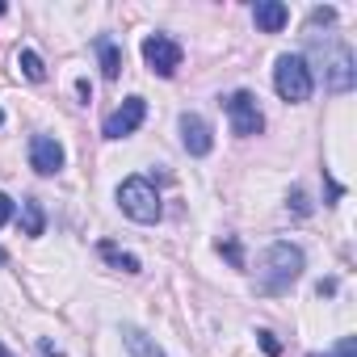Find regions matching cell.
Wrapping results in <instances>:
<instances>
[{
	"instance_id": "cell-1",
	"label": "cell",
	"mask_w": 357,
	"mask_h": 357,
	"mask_svg": "<svg viewBox=\"0 0 357 357\" xmlns=\"http://www.w3.org/2000/svg\"><path fill=\"white\" fill-rule=\"evenodd\" d=\"M307 55H311V59H303V63L324 76V89L349 93V89L357 84V59H353V47H349L344 38H332V34L319 38V34H311ZM315 72H311V76H315Z\"/></svg>"
},
{
	"instance_id": "cell-2",
	"label": "cell",
	"mask_w": 357,
	"mask_h": 357,
	"mask_svg": "<svg viewBox=\"0 0 357 357\" xmlns=\"http://www.w3.org/2000/svg\"><path fill=\"white\" fill-rule=\"evenodd\" d=\"M307 269V257L298 244L290 240H278L261 252V265H257V294H286Z\"/></svg>"
},
{
	"instance_id": "cell-3",
	"label": "cell",
	"mask_w": 357,
	"mask_h": 357,
	"mask_svg": "<svg viewBox=\"0 0 357 357\" xmlns=\"http://www.w3.org/2000/svg\"><path fill=\"white\" fill-rule=\"evenodd\" d=\"M118 206H122L126 219H135V223H143V227L160 223V215H164L160 194H155V185L147 181V176H126V181L118 185Z\"/></svg>"
},
{
	"instance_id": "cell-4",
	"label": "cell",
	"mask_w": 357,
	"mask_h": 357,
	"mask_svg": "<svg viewBox=\"0 0 357 357\" xmlns=\"http://www.w3.org/2000/svg\"><path fill=\"white\" fill-rule=\"evenodd\" d=\"M273 89H278V97L290 101V105L311 101L315 76H311V68L303 63V55H278V63H273Z\"/></svg>"
},
{
	"instance_id": "cell-5",
	"label": "cell",
	"mask_w": 357,
	"mask_h": 357,
	"mask_svg": "<svg viewBox=\"0 0 357 357\" xmlns=\"http://www.w3.org/2000/svg\"><path fill=\"white\" fill-rule=\"evenodd\" d=\"M219 105L227 109V118H231V130H236V135L252 139V135H261V130H265V114H261V105H257V97H252L248 89L227 93Z\"/></svg>"
},
{
	"instance_id": "cell-6",
	"label": "cell",
	"mask_w": 357,
	"mask_h": 357,
	"mask_svg": "<svg viewBox=\"0 0 357 357\" xmlns=\"http://www.w3.org/2000/svg\"><path fill=\"white\" fill-rule=\"evenodd\" d=\"M181 59H185V51H181V43H176V38H168V34H147L143 38V63L155 76L172 80L176 68H181Z\"/></svg>"
},
{
	"instance_id": "cell-7",
	"label": "cell",
	"mask_w": 357,
	"mask_h": 357,
	"mask_svg": "<svg viewBox=\"0 0 357 357\" xmlns=\"http://www.w3.org/2000/svg\"><path fill=\"white\" fill-rule=\"evenodd\" d=\"M143 118H147V101H143V97H126V101L101 122V135H105V139H126V135H135V130L143 126Z\"/></svg>"
},
{
	"instance_id": "cell-8",
	"label": "cell",
	"mask_w": 357,
	"mask_h": 357,
	"mask_svg": "<svg viewBox=\"0 0 357 357\" xmlns=\"http://www.w3.org/2000/svg\"><path fill=\"white\" fill-rule=\"evenodd\" d=\"M63 164H68V155H63V143L55 135H34L30 139V168L38 176H55V172H63Z\"/></svg>"
},
{
	"instance_id": "cell-9",
	"label": "cell",
	"mask_w": 357,
	"mask_h": 357,
	"mask_svg": "<svg viewBox=\"0 0 357 357\" xmlns=\"http://www.w3.org/2000/svg\"><path fill=\"white\" fill-rule=\"evenodd\" d=\"M176 126H181V147L190 151V155H211L215 151V135H211V122L202 118V114H181L176 118Z\"/></svg>"
},
{
	"instance_id": "cell-10",
	"label": "cell",
	"mask_w": 357,
	"mask_h": 357,
	"mask_svg": "<svg viewBox=\"0 0 357 357\" xmlns=\"http://www.w3.org/2000/svg\"><path fill=\"white\" fill-rule=\"evenodd\" d=\"M252 22L261 34H282L290 26V9L282 5V0H257L252 5Z\"/></svg>"
},
{
	"instance_id": "cell-11",
	"label": "cell",
	"mask_w": 357,
	"mask_h": 357,
	"mask_svg": "<svg viewBox=\"0 0 357 357\" xmlns=\"http://www.w3.org/2000/svg\"><path fill=\"white\" fill-rule=\"evenodd\" d=\"M93 51H97L101 76H105V80H118V76H122V51H118V43H114L109 34H97V38H93Z\"/></svg>"
},
{
	"instance_id": "cell-12",
	"label": "cell",
	"mask_w": 357,
	"mask_h": 357,
	"mask_svg": "<svg viewBox=\"0 0 357 357\" xmlns=\"http://www.w3.org/2000/svg\"><path fill=\"white\" fill-rule=\"evenodd\" d=\"M97 252H101V261H105V265H114V269H122V273H143V261H139L135 252L118 248L114 240H101V244H97Z\"/></svg>"
},
{
	"instance_id": "cell-13",
	"label": "cell",
	"mask_w": 357,
	"mask_h": 357,
	"mask_svg": "<svg viewBox=\"0 0 357 357\" xmlns=\"http://www.w3.org/2000/svg\"><path fill=\"white\" fill-rule=\"evenodd\" d=\"M122 344H126V353H130V357H164V349H160L143 328H135V324H126V328H122Z\"/></svg>"
},
{
	"instance_id": "cell-14",
	"label": "cell",
	"mask_w": 357,
	"mask_h": 357,
	"mask_svg": "<svg viewBox=\"0 0 357 357\" xmlns=\"http://www.w3.org/2000/svg\"><path fill=\"white\" fill-rule=\"evenodd\" d=\"M43 231H47V211H43L38 198H26V202H22V236L38 240Z\"/></svg>"
},
{
	"instance_id": "cell-15",
	"label": "cell",
	"mask_w": 357,
	"mask_h": 357,
	"mask_svg": "<svg viewBox=\"0 0 357 357\" xmlns=\"http://www.w3.org/2000/svg\"><path fill=\"white\" fill-rule=\"evenodd\" d=\"M17 68H22V76H26V80H34V84H43V80H47V63H43V55H38V51H30V47L17 55Z\"/></svg>"
},
{
	"instance_id": "cell-16",
	"label": "cell",
	"mask_w": 357,
	"mask_h": 357,
	"mask_svg": "<svg viewBox=\"0 0 357 357\" xmlns=\"http://www.w3.org/2000/svg\"><path fill=\"white\" fill-rule=\"evenodd\" d=\"M219 252H223L236 269H244V248H240V240H219Z\"/></svg>"
},
{
	"instance_id": "cell-17",
	"label": "cell",
	"mask_w": 357,
	"mask_h": 357,
	"mask_svg": "<svg viewBox=\"0 0 357 357\" xmlns=\"http://www.w3.org/2000/svg\"><path fill=\"white\" fill-rule=\"evenodd\" d=\"M257 340H261V349H265L269 357H278V353H282V340H278L269 328H261V332H257Z\"/></svg>"
},
{
	"instance_id": "cell-18",
	"label": "cell",
	"mask_w": 357,
	"mask_h": 357,
	"mask_svg": "<svg viewBox=\"0 0 357 357\" xmlns=\"http://www.w3.org/2000/svg\"><path fill=\"white\" fill-rule=\"evenodd\" d=\"M311 357H357V344H353V336H344L332 353H311Z\"/></svg>"
},
{
	"instance_id": "cell-19",
	"label": "cell",
	"mask_w": 357,
	"mask_h": 357,
	"mask_svg": "<svg viewBox=\"0 0 357 357\" xmlns=\"http://www.w3.org/2000/svg\"><path fill=\"white\" fill-rule=\"evenodd\" d=\"M336 22V9H311V26H332Z\"/></svg>"
},
{
	"instance_id": "cell-20",
	"label": "cell",
	"mask_w": 357,
	"mask_h": 357,
	"mask_svg": "<svg viewBox=\"0 0 357 357\" xmlns=\"http://www.w3.org/2000/svg\"><path fill=\"white\" fill-rule=\"evenodd\" d=\"M9 219H13V198H9L5 190H0V227H5Z\"/></svg>"
},
{
	"instance_id": "cell-21",
	"label": "cell",
	"mask_w": 357,
	"mask_h": 357,
	"mask_svg": "<svg viewBox=\"0 0 357 357\" xmlns=\"http://www.w3.org/2000/svg\"><path fill=\"white\" fill-rule=\"evenodd\" d=\"M290 202H294V215H307V211H311V206H307V194H303V190H294V194H290Z\"/></svg>"
},
{
	"instance_id": "cell-22",
	"label": "cell",
	"mask_w": 357,
	"mask_h": 357,
	"mask_svg": "<svg viewBox=\"0 0 357 357\" xmlns=\"http://www.w3.org/2000/svg\"><path fill=\"white\" fill-rule=\"evenodd\" d=\"M38 357H63V349H55L51 340H38Z\"/></svg>"
},
{
	"instance_id": "cell-23",
	"label": "cell",
	"mask_w": 357,
	"mask_h": 357,
	"mask_svg": "<svg viewBox=\"0 0 357 357\" xmlns=\"http://www.w3.org/2000/svg\"><path fill=\"white\" fill-rule=\"evenodd\" d=\"M76 93H80V97H84V105H89V101H93V89H89V80H76Z\"/></svg>"
},
{
	"instance_id": "cell-24",
	"label": "cell",
	"mask_w": 357,
	"mask_h": 357,
	"mask_svg": "<svg viewBox=\"0 0 357 357\" xmlns=\"http://www.w3.org/2000/svg\"><path fill=\"white\" fill-rule=\"evenodd\" d=\"M5 265H9V252H5V248H0V269H5Z\"/></svg>"
},
{
	"instance_id": "cell-25",
	"label": "cell",
	"mask_w": 357,
	"mask_h": 357,
	"mask_svg": "<svg viewBox=\"0 0 357 357\" xmlns=\"http://www.w3.org/2000/svg\"><path fill=\"white\" fill-rule=\"evenodd\" d=\"M5 13H9V5H5V0H0V17H5Z\"/></svg>"
},
{
	"instance_id": "cell-26",
	"label": "cell",
	"mask_w": 357,
	"mask_h": 357,
	"mask_svg": "<svg viewBox=\"0 0 357 357\" xmlns=\"http://www.w3.org/2000/svg\"><path fill=\"white\" fill-rule=\"evenodd\" d=\"M0 357H9V349H5V344H0Z\"/></svg>"
},
{
	"instance_id": "cell-27",
	"label": "cell",
	"mask_w": 357,
	"mask_h": 357,
	"mask_svg": "<svg viewBox=\"0 0 357 357\" xmlns=\"http://www.w3.org/2000/svg\"><path fill=\"white\" fill-rule=\"evenodd\" d=\"M0 122H5V109H0Z\"/></svg>"
}]
</instances>
